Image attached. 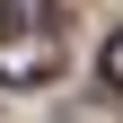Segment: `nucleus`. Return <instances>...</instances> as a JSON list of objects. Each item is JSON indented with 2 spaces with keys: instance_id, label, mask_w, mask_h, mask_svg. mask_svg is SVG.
<instances>
[{
  "instance_id": "1",
  "label": "nucleus",
  "mask_w": 123,
  "mask_h": 123,
  "mask_svg": "<svg viewBox=\"0 0 123 123\" xmlns=\"http://www.w3.org/2000/svg\"><path fill=\"white\" fill-rule=\"evenodd\" d=\"M62 70V9L53 0H0V79L44 88Z\"/></svg>"
},
{
  "instance_id": "2",
  "label": "nucleus",
  "mask_w": 123,
  "mask_h": 123,
  "mask_svg": "<svg viewBox=\"0 0 123 123\" xmlns=\"http://www.w3.org/2000/svg\"><path fill=\"white\" fill-rule=\"evenodd\" d=\"M105 88H114V97H123V26H114V35H105Z\"/></svg>"
}]
</instances>
